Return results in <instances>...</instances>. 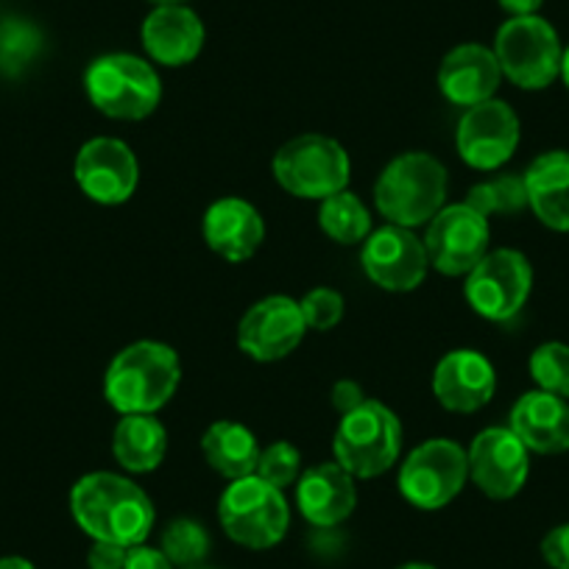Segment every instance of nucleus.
<instances>
[{
  "label": "nucleus",
  "mask_w": 569,
  "mask_h": 569,
  "mask_svg": "<svg viewBox=\"0 0 569 569\" xmlns=\"http://www.w3.org/2000/svg\"><path fill=\"white\" fill-rule=\"evenodd\" d=\"M497 391L495 366L475 349H452L436 363L433 393L452 413H478Z\"/></svg>",
  "instance_id": "obj_17"
},
{
  "label": "nucleus",
  "mask_w": 569,
  "mask_h": 569,
  "mask_svg": "<svg viewBox=\"0 0 569 569\" xmlns=\"http://www.w3.org/2000/svg\"><path fill=\"white\" fill-rule=\"evenodd\" d=\"M489 218L463 201L441 207L439 216L427 223L425 249L436 271L445 277H467L489 254Z\"/></svg>",
  "instance_id": "obj_11"
},
{
  "label": "nucleus",
  "mask_w": 569,
  "mask_h": 569,
  "mask_svg": "<svg viewBox=\"0 0 569 569\" xmlns=\"http://www.w3.org/2000/svg\"><path fill=\"white\" fill-rule=\"evenodd\" d=\"M42 51V31L23 18L0 20V76L18 79Z\"/></svg>",
  "instance_id": "obj_28"
},
{
  "label": "nucleus",
  "mask_w": 569,
  "mask_h": 569,
  "mask_svg": "<svg viewBox=\"0 0 569 569\" xmlns=\"http://www.w3.org/2000/svg\"><path fill=\"white\" fill-rule=\"evenodd\" d=\"M305 316V325L308 330L316 332H327L343 319V297L332 288H313L308 297L299 302Z\"/></svg>",
  "instance_id": "obj_32"
},
{
  "label": "nucleus",
  "mask_w": 569,
  "mask_h": 569,
  "mask_svg": "<svg viewBox=\"0 0 569 569\" xmlns=\"http://www.w3.org/2000/svg\"><path fill=\"white\" fill-rule=\"evenodd\" d=\"M541 558L552 569H569V522L558 525L541 539Z\"/></svg>",
  "instance_id": "obj_33"
},
{
  "label": "nucleus",
  "mask_w": 569,
  "mask_h": 569,
  "mask_svg": "<svg viewBox=\"0 0 569 569\" xmlns=\"http://www.w3.org/2000/svg\"><path fill=\"white\" fill-rule=\"evenodd\" d=\"M469 478L491 500H511L530 475V450L511 427H486L467 450Z\"/></svg>",
  "instance_id": "obj_14"
},
{
  "label": "nucleus",
  "mask_w": 569,
  "mask_h": 569,
  "mask_svg": "<svg viewBox=\"0 0 569 569\" xmlns=\"http://www.w3.org/2000/svg\"><path fill=\"white\" fill-rule=\"evenodd\" d=\"M151 3H157V7H179L184 0H151Z\"/></svg>",
  "instance_id": "obj_41"
},
{
  "label": "nucleus",
  "mask_w": 569,
  "mask_h": 569,
  "mask_svg": "<svg viewBox=\"0 0 569 569\" xmlns=\"http://www.w3.org/2000/svg\"><path fill=\"white\" fill-rule=\"evenodd\" d=\"M160 550L166 552L173 567H201V561L210 552V533L196 519L179 517L173 522H168V528L162 530Z\"/></svg>",
  "instance_id": "obj_29"
},
{
  "label": "nucleus",
  "mask_w": 569,
  "mask_h": 569,
  "mask_svg": "<svg viewBox=\"0 0 569 569\" xmlns=\"http://www.w3.org/2000/svg\"><path fill=\"white\" fill-rule=\"evenodd\" d=\"M70 511L92 541L123 547L146 545L157 519L151 497L114 472L84 475L70 491Z\"/></svg>",
  "instance_id": "obj_1"
},
{
  "label": "nucleus",
  "mask_w": 569,
  "mask_h": 569,
  "mask_svg": "<svg viewBox=\"0 0 569 569\" xmlns=\"http://www.w3.org/2000/svg\"><path fill=\"white\" fill-rule=\"evenodd\" d=\"M221 528L234 545L249 550L277 547L291 528V506L279 489L257 475L229 480L227 491L218 500Z\"/></svg>",
  "instance_id": "obj_6"
},
{
  "label": "nucleus",
  "mask_w": 569,
  "mask_h": 569,
  "mask_svg": "<svg viewBox=\"0 0 569 569\" xmlns=\"http://www.w3.org/2000/svg\"><path fill=\"white\" fill-rule=\"evenodd\" d=\"M123 569H173V563L168 561V556L157 547L137 545L129 547V556H126Z\"/></svg>",
  "instance_id": "obj_35"
},
{
  "label": "nucleus",
  "mask_w": 569,
  "mask_h": 569,
  "mask_svg": "<svg viewBox=\"0 0 569 569\" xmlns=\"http://www.w3.org/2000/svg\"><path fill=\"white\" fill-rule=\"evenodd\" d=\"M530 377L539 391L569 399V347L561 341H547L530 355Z\"/></svg>",
  "instance_id": "obj_30"
},
{
  "label": "nucleus",
  "mask_w": 569,
  "mask_h": 569,
  "mask_svg": "<svg viewBox=\"0 0 569 569\" xmlns=\"http://www.w3.org/2000/svg\"><path fill=\"white\" fill-rule=\"evenodd\" d=\"M502 81L500 62L495 51L478 42H463L452 48L439 68V90L456 107H475L495 98Z\"/></svg>",
  "instance_id": "obj_21"
},
{
  "label": "nucleus",
  "mask_w": 569,
  "mask_h": 569,
  "mask_svg": "<svg viewBox=\"0 0 569 569\" xmlns=\"http://www.w3.org/2000/svg\"><path fill=\"white\" fill-rule=\"evenodd\" d=\"M399 569H436L433 563H425V561H410V563H402Z\"/></svg>",
  "instance_id": "obj_40"
},
{
  "label": "nucleus",
  "mask_w": 569,
  "mask_h": 569,
  "mask_svg": "<svg viewBox=\"0 0 569 569\" xmlns=\"http://www.w3.org/2000/svg\"><path fill=\"white\" fill-rule=\"evenodd\" d=\"M73 173L81 193L103 207L126 204L140 182L134 151L118 137H96L84 142L76 154Z\"/></svg>",
  "instance_id": "obj_15"
},
{
  "label": "nucleus",
  "mask_w": 569,
  "mask_h": 569,
  "mask_svg": "<svg viewBox=\"0 0 569 569\" xmlns=\"http://www.w3.org/2000/svg\"><path fill=\"white\" fill-rule=\"evenodd\" d=\"M508 427L536 456H561L569 450V402L536 388L517 399Z\"/></svg>",
  "instance_id": "obj_19"
},
{
  "label": "nucleus",
  "mask_w": 569,
  "mask_h": 569,
  "mask_svg": "<svg viewBox=\"0 0 569 569\" xmlns=\"http://www.w3.org/2000/svg\"><path fill=\"white\" fill-rule=\"evenodd\" d=\"M142 48L166 68L190 64L204 48V23L188 7H157L142 20Z\"/></svg>",
  "instance_id": "obj_22"
},
{
  "label": "nucleus",
  "mask_w": 569,
  "mask_h": 569,
  "mask_svg": "<svg viewBox=\"0 0 569 569\" xmlns=\"http://www.w3.org/2000/svg\"><path fill=\"white\" fill-rule=\"evenodd\" d=\"M336 461L355 480L380 478L402 452V425L388 405L366 399L360 408L341 416L332 441Z\"/></svg>",
  "instance_id": "obj_4"
},
{
  "label": "nucleus",
  "mask_w": 569,
  "mask_h": 569,
  "mask_svg": "<svg viewBox=\"0 0 569 569\" xmlns=\"http://www.w3.org/2000/svg\"><path fill=\"white\" fill-rule=\"evenodd\" d=\"M254 475L266 480V483H271L273 489L282 491L297 483L299 475H302V456H299V450L291 441H273V445H268L260 452Z\"/></svg>",
  "instance_id": "obj_31"
},
{
  "label": "nucleus",
  "mask_w": 569,
  "mask_h": 569,
  "mask_svg": "<svg viewBox=\"0 0 569 569\" xmlns=\"http://www.w3.org/2000/svg\"><path fill=\"white\" fill-rule=\"evenodd\" d=\"M0 569H37L29 558H20V556H9V558H0Z\"/></svg>",
  "instance_id": "obj_38"
},
{
  "label": "nucleus",
  "mask_w": 569,
  "mask_h": 569,
  "mask_svg": "<svg viewBox=\"0 0 569 569\" xmlns=\"http://www.w3.org/2000/svg\"><path fill=\"white\" fill-rule=\"evenodd\" d=\"M319 227L327 238L341 246L363 243L371 234V212L360 201V196H355L352 190H341L321 201Z\"/></svg>",
  "instance_id": "obj_26"
},
{
  "label": "nucleus",
  "mask_w": 569,
  "mask_h": 569,
  "mask_svg": "<svg viewBox=\"0 0 569 569\" xmlns=\"http://www.w3.org/2000/svg\"><path fill=\"white\" fill-rule=\"evenodd\" d=\"M519 118L506 101L489 98L461 114L456 129L458 157L475 171H500L519 146Z\"/></svg>",
  "instance_id": "obj_12"
},
{
  "label": "nucleus",
  "mask_w": 569,
  "mask_h": 569,
  "mask_svg": "<svg viewBox=\"0 0 569 569\" xmlns=\"http://www.w3.org/2000/svg\"><path fill=\"white\" fill-rule=\"evenodd\" d=\"M308 325L291 297H266L251 305L238 325V347L257 363L282 360L302 343Z\"/></svg>",
  "instance_id": "obj_16"
},
{
  "label": "nucleus",
  "mask_w": 569,
  "mask_h": 569,
  "mask_svg": "<svg viewBox=\"0 0 569 569\" xmlns=\"http://www.w3.org/2000/svg\"><path fill=\"white\" fill-rule=\"evenodd\" d=\"M193 569H207V567H193Z\"/></svg>",
  "instance_id": "obj_42"
},
{
  "label": "nucleus",
  "mask_w": 569,
  "mask_h": 569,
  "mask_svg": "<svg viewBox=\"0 0 569 569\" xmlns=\"http://www.w3.org/2000/svg\"><path fill=\"white\" fill-rule=\"evenodd\" d=\"M84 90L92 107L112 120L149 118L162 101V81L151 62L131 53H107L90 62Z\"/></svg>",
  "instance_id": "obj_5"
},
{
  "label": "nucleus",
  "mask_w": 569,
  "mask_h": 569,
  "mask_svg": "<svg viewBox=\"0 0 569 569\" xmlns=\"http://www.w3.org/2000/svg\"><path fill=\"white\" fill-rule=\"evenodd\" d=\"M201 452H204L212 472L227 480H240L254 475L262 450L249 427L223 419L207 427L204 439H201Z\"/></svg>",
  "instance_id": "obj_25"
},
{
  "label": "nucleus",
  "mask_w": 569,
  "mask_h": 569,
  "mask_svg": "<svg viewBox=\"0 0 569 569\" xmlns=\"http://www.w3.org/2000/svg\"><path fill=\"white\" fill-rule=\"evenodd\" d=\"M330 399H332V408H336L338 413L343 416V413H349V410L360 408V405L366 402V393H363V388L358 386V382L338 380L336 386H332Z\"/></svg>",
  "instance_id": "obj_36"
},
{
  "label": "nucleus",
  "mask_w": 569,
  "mask_h": 569,
  "mask_svg": "<svg viewBox=\"0 0 569 569\" xmlns=\"http://www.w3.org/2000/svg\"><path fill=\"white\" fill-rule=\"evenodd\" d=\"M533 291V268L517 249L489 251L467 273V302L486 321H511Z\"/></svg>",
  "instance_id": "obj_10"
},
{
  "label": "nucleus",
  "mask_w": 569,
  "mask_h": 569,
  "mask_svg": "<svg viewBox=\"0 0 569 569\" xmlns=\"http://www.w3.org/2000/svg\"><path fill=\"white\" fill-rule=\"evenodd\" d=\"M358 506L355 478L338 461L316 463L297 480V508L313 528H338Z\"/></svg>",
  "instance_id": "obj_18"
},
{
  "label": "nucleus",
  "mask_w": 569,
  "mask_h": 569,
  "mask_svg": "<svg viewBox=\"0 0 569 569\" xmlns=\"http://www.w3.org/2000/svg\"><path fill=\"white\" fill-rule=\"evenodd\" d=\"M182 363L168 343L137 341L120 349L103 377V397L120 416L157 413L179 391Z\"/></svg>",
  "instance_id": "obj_2"
},
{
  "label": "nucleus",
  "mask_w": 569,
  "mask_h": 569,
  "mask_svg": "<svg viewBox=\"0 0 569 569\" xmlns=\"http://www.w3.org/2000/svg\"><path fill=\"white\" fill-rule=\"evenodd\" d=\"M129 547L112 545V541H92L87 552V567L90 569H123Z\"/></svg>",
  "instance_id": "obj_34"
},
{
  "label": "nucleus",
  "mask_w": 569,
  "mask_h": 569,
  "mask_svg": "<svg viewBox=\"0 0 569 569\" xmlns=\"http://www.w3.org/2000/svg\"><path fill=\"white\" fill-rule=\"evenodd\" d=\"M558 79H563V84H567L569 90V48H563V57H561V76Z\"/></svg>",
  "instance_id": "obj_39"
},
{
  "label": "nucleus",
  "mask_w": 569,
  "mask_h": 569,
  "mask_svg": "<svg viewBox=\"0 0 569 569\" xmlns=\"http://www.w3.org/2000/svg\"><path fill=\"white\" fill-rule=\"evenodd\" d=\"M491 51L500 62L502 76L519 90H545L561 76V40L539 14L506 20Z\"/></svg>",
  "instance_id": "obj_8"
},
{
  "label": "nucleus",
  "mask_w": 569,
  "mask_h": 569,
  "mask_svg": "<svg viewBox=\"0 0 569 569\" xmlns=\"http://www.w3.org/2000/svg\"><path fill=\"white\" fill-rule=\"evenodd\" d=\"M469 480V458L458 441L430 439L416 447L399 469V491L419 511L447 508Z\"/></svg>",
  "instance_id": "obj_9"
},
{
  "label": "nucleus",
  "mask_w": 569,
  "mask_h": 569,
  "mask_svg": "<svg viewBox=\"0 0 569 569\" xmlns=\"http://www.w3.org/2000/svg\"><path fill=\"white\" fill-rule=\"evenodd\" d=\"M360 262H363L366 277L377 288L391 293L416 291L430 268L425 240L416 238L413 229L397 227V223H386L363 240Z\"/></svg>",
  "instance_id": "obj_13"
},
{
  "label": "nucleus",
  "mask_w": 569,
  "mask_h": 569,
  "mask_svg": "<svg viewBox=\"0 0 569 569\" xmlns=\"http://www.w3.org/2000/svg\"><path fill=\"white\" fill-rule=\"evenodd\" d=\"M207 246L223 257L227 262H246L257 254V249L266 240V221L257 212L254 204L246 199L229 196V199H218L204 212V223H201Z\"/></svg>",
  "instance_id": "obj_20"
},
{
  "label": "nucleus",
  "mask_w": 569,
  "mask_h": 569,
  "mask_svg": "<svg viewBox=\"0 0 569 569\" xmlns=\"http://www.w3.org/2000/svg\"><path fill=\"white\" fill-rule=\"evenodd\" d=\"M114 461L131 475L154 472L168 452V433L154 413H129L112 436Z\"/></svg>",
  "instance_id": "obj_24"
},
{
  "label": "nucleus",
  "mask_w": 569,
  "mask_h": 569,
  "mask_svg": "<svg viewBox=\"0 0 569 569\" xmlns=\"http://www.w3.org/2000/svg\"><path fill=\"white\" fill-rule=\"evenodd\" d=\"M522 177L533 216L552 232H569V151H545Z\"/></svg>",
  "instance_id": "obj_23"
},
{
  "label": "nucleus",
  "mask_w": 569,
  "mask_h": 569,
  "mask_svg": "<svg viewBox=\"0 0 569 569\" xmlns=\"http://www.w3.org/2000/svg\"><path fill=\"white\" fill-rule=\"evenodd\" d=\"M497 3H500L502 12H508L511 18H530V14L539 12L545 0H497Z\"/></svg>",
  "instance_id": "obj_37"
},
{
  "label": "nucleus",
  "mask_w": 569,
  "mask_h": 569,
  "mask_svg": "<svg viewBox=\"0 0 569 569\" xmlns=\"http://www.w3.org/2000/svg\"><path fill=\"white\" fill-rule=\"evenodd\" d=\"M447 201V168L427 151H408L382 168L375 184L377 212L397 227H425Z\"/></svg>",
  "instance_id": "obj_3"
},
{
  "label": "nucleus",
  "mask_w": 569,
  "mask_h": 569,
  "mask_svg": "<svg viewBox=\"0 0 569 569\" xmlns=\"http://www.w3.org/2000/svg\"><path fill=\"white\" fill-rule=\"evenodd\" d=\"M467 204L480 216H517L528 207V188L522 173H497L475 184L467 196Z\"/></svg>",
  "instance_id": "obj_27"
},
{
  "label": "nucleus",
  "mask_w": 569,
  "mask_h": 569,
  "mask_svg": "<svg viewBox=\"0 0 569 569\" xmlns=\"http://www.w3.org/2000/svg\"><path fill=\"white\" fill-rule=\"evenodd\" d=\"M352 162L343 146L325 134L293 137L273 154V179L297 199L325 201L349 190Z\"/></svg>",
  "instance_id": "obj_7"
}]
</instances>
